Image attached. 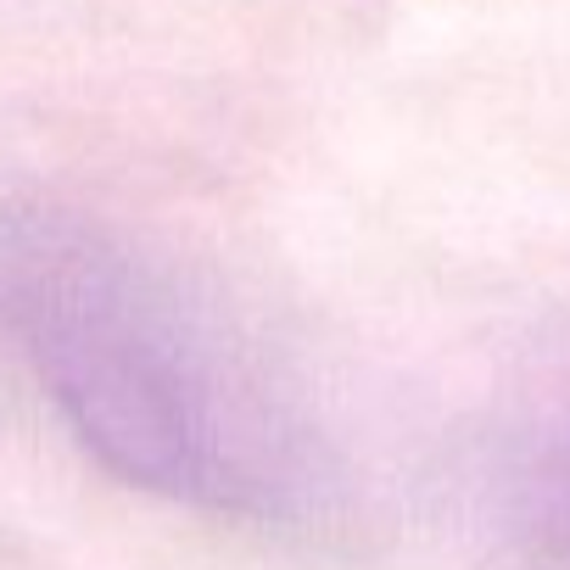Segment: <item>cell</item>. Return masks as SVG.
I'll return each instance as SVG.
<instances>
[{
	"instance_id": "1",
	"label": "cell",
	"mask_w": 570,
	"mask_h": 570,
	"mask_svg": "<svg viewBox=\"0 0 570 570\" xmlns=\"http://www.w3.org/2000/svg\"><path fill=\"white\" fill-rule=\"evenodd\" d=\"M0 325L118 481L279 520L325 487L320 442L252 342L179 274L79 218L0 224Z\"/></svg>"
}]
</instances>
